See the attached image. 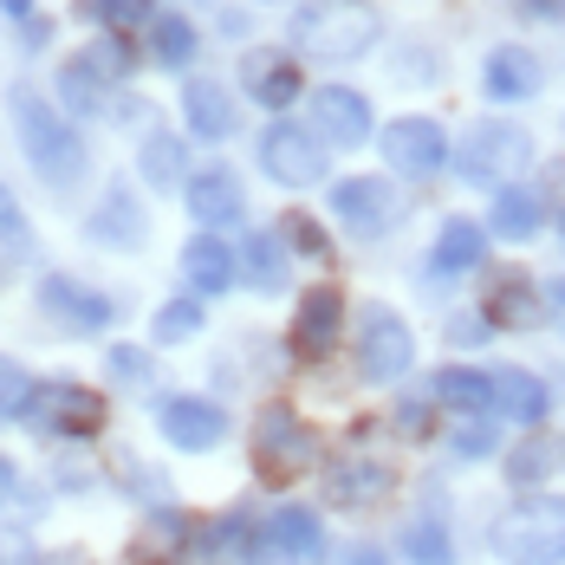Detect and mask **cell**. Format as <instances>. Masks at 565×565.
Instances as JSON below:
<instances>
[{"label": "cell", "instance_id": "8fae6325", "mask_svg": "<svg viewBox=\"0 0 565 565\" xmlns=\"http://www.w3.org/2000/svg\"><path fill=\"white\" fill-rule=\"evenodd\" d=\"M157 429H163V443L182 455H202L215 449L227 436V409L215 403V396H195V391H175L157 403Z\"/></svg>", "mask_w": 565, "mask_h": 565}, {"label": "cell", "instance_id": "b9f144b4", "mask_svg": "<svg viewBox=\"0 0 565 565\" xmlns=\"http://www.w3.org/2000/svg\"><path fill=\"white\" fill-rule=\"evenodd\" d=\"M391 429L403 436V443H423V436H429V403H396Z\"/></svg>", "mask_w": 565, "mask_h": 565}, {"label": "cell", "instance_id": "74e56055", "mask_svg": "<svg viewBox=\"0 0 565 565\" xmlns=\"http://www.w3.org/2000/svg\"><path fill=\"white\" fill-rule=\"evenodd\" d=\"M449 449L461 461H481V455H494V416H461V429L449 436Z\"/></svg>", "mask_w": 565, "mask_h": 565}, {"label": "cell", "instance_id": "2e32d148", "mask_svg": "<svg viewBox=\"0 0 565 565\" xmlns=\"http://www.w3.org/2000/svg\"><path fill=\"white\" fill-rule=\"evenodd\" d=\"M195 540H202V520L182 508H163V513H150L143 533L130 540V565H189Z\"/></svg>", "mask_w": 565, "mask_h": 565}, {"label": "cell", "instance_id": "816d5d0a", "mask_svg": "<svg viewBox=\"0 0 565 565\" xmlns=\"http://www.w3.org/2000/svg\"><path fill=\"white\" fill-rule=\"evenodd\" d=\"M13 488H20V475H13V461L0 455V494H13Z\"/></svg>", "mask_w": 565, "mask_h": 565}, {"label": "cell", "instance_id": "f1b7e54d", "mask_svg": "<svg viewBox=\"0 0 565 565\" xmlns=\"http://www.w3.org/2000/svg\"><path fill=\"white\" fill-rule=\"evenodd\" d=\"M436 403H449L455 416H494V377L449 364V371H436Z\"/></svg>", "mask_w": 565, "mask_h": 565}, {"label": "cell", "instance_id": "7bdbcfd3", "mask_svg": "<svg viewBox=\"0 0 565 565\" xmlns=\"http://www.w3.org/2000/svg\"><path fill=\"white\" fill-rule=\"evenodd\" d=\"M0 241H7V254H26L33 241H26V222H20V209H13V195L0 189Z\"/></svg>", "mask_w": 565, "mask_h": 565}, {"label": "cell", "instance_id": "681fc988", "mask_svg": "<svg viewBox=\"0 0 565 565\" xmlns=\"http://www.w3.org/2000/svg\"><path fill=\"white\" fill-rule=\"evenodd\" d=\"M0 13H7V20H20V26H26V20H33V0H0Z\"/></svg>", "mask_w": 565, "mask_h": 565}, {"label": "cell", "instance_id": "7dc6e473", "mask_svg": "<svg viewBox=\"0 0 565 565\" xmlns=\"http://www.w3.org/2000/svg\"><path fill=\"white\" fill-rule=\"evenodd\" d=\"M526 20H540V26H553V20H565V0H513Z\"/></svg>", "mask_w": 565, "mask_h": 565}, {"label": "cell", "instance_id": "4dcf8cb0", "mask_svg": "<svg viewBox=\"0 0 565 565\" xmlns=\"http://www.w3.org/2000/svg\"><path fill=\"white\" fill-rule=\"evenodd\" d=\"M403 559L409 565H455V533L443 513H416L403 526Z\"/></svg>", "mask_w": 565, "mask_h": 565}, {"label": "cell", "instance_id": "8d00e7d4", "mask_svg": "<svg viewBox=\"0 0 565 565\" xmlns=\"http://www.w3.org/2000/svg\"><path fill=\"white\" fill-rule=\"evenodd\" d=\"M26 396H33V377L13 358H0V423H20L26 416Z\"/></svg>", "mask_w": 565, "mask_h": 565}, {"label": "cell", "instance_id": "e0dca14e", "mask_svg": "<svg viewBox=\"0 0 565 565\" xmlns=\"http://www.w3.org/2000/svg\"><path fill=\"white\" fill-rule=\"evenodd\" d=\"M241 78H247V98H254V105H267V111L299 105V53L254 46V53H241Z\"/></svg>", "mask_w": 565, "mask_h": 565}, {"label": "cell", "instance_id": "836d02e7", "mask_svg": "<svg viewBox=\"0 0 565 565\" xmlns=\"http://www.w3.org/2000/svg\"><path fill=\"white\" fill-rule=\"evenodd\" d=\"M150 53H157V65L182 72V65L195 58V26H189L182 13H157V26H150Z\"/></svg>", "mask_w": 565, "mask_h": 565}, {"label": "cell", "instance_id": "9a60e30c", "mask_svg": "<svg viewBox=\"0 0 565 565\" xmlns=\"http://www.w3.org/2000/svg\"><path fill=\"white\" fill-rule=\"evenodd\" d=\"M306 111H312V130H319L332 150H358V143L377 130V124H371V98L351 92V85H319Z\"/></svg>", "mask_w": 565, "mask_h": 565}, {"label": "cell", "instance_id": "ab89813d", "mask_svg": "<svg viewBox=\"0 0 565 565\" xmlns=\"http://www.w3.org/2000/svg\"><path fill=\"white\" fill-rule=\"evenodd\" d=\"M111 377L137 391V384H150V377H157V364H150V358H143L137 344H111Z\"/></svg>", "mask_w": 565, "mask_h": 565}, {"label": "cell", "instance_id": "4316f807", "mask_svg": "<svg viewBox=\"0 0 565 565\" xmlns=\"http://www.w3.org/2000/svg\"><path fill=\"white\" fill-rule=\"evenodd\" d=\"M137 170L150 189H189V157H182V137L175 130H150L143 150H137Z\"/></svg>", "mask_w": 565, "mask_h": 565}, {"label": "cell", "instance_id": "f35d334b", "mask_svg": "<svg viewBox=\"0 0 565 565\" xmlns=\"http://www.w3.org/2000/svg\"><path fill=\"white\" fill-rule=\"evenodd\" d=\"M286 241H292L306 260H332V241H326V227L312 222L306 209H292V215H286Z\"/></svg>", "mask_w": 565, "mask_h": 565}, {"label": "cell", "instance_id": "c3c4849f", "mask_svg": "<svg viewBox=\"0 0 565 565\" xmlns=\"http://www.w3.org/2000/svg\"><path fill=\"white\" fill-rule=\"evenodd\" d=\"M488 332H494L488 319H455V326H449V344H481Z\"/></svg>", "mask_w": 565, "mask_h": 565}, {"label": "cell", "instance_id": "5bb4252c", "mask_svg": "<svg viewBox=\"0 0 565 565\" xmlns=\"http://www.w3.org/2000/svg\"><path fill=\"white\" fill-rule=\"evenodd\" d=\"M319 488H326V508L364 513L396 488V468L371 461V455H344V461H332V468H319Z\"/></svg>", "mask_w": 565, "mask_h": 565}, {"label": "cell", "instance_id": "603a6c76", "mask_svg": "<svg viewBox=\"0 0 565 565\" xmlns=\"http://www.w3.org/2000/svg\"><path fill=\"white\" fill-rule=\"evenodd\" d=\"M85 234H92V241H111V247H143L150 222H143V209H137L130 182H111V189H105V209L85 222Z\"/></svg>", "mask_w": 565, "mask_h": 565}, {"label": "cell", "instance_id": "60d3db41", "mask_svg": "<svg viewBox=\"0 0 565 565\" xmlns=\"http://www.w3.org/2000/svg\"><path fill=\"white\" fill-rule=\"evenodd\" d=\"M85 13H98V20L117 33V26H137V20L150 13V0H85Z\"/></svg>", "mask_w": 565, "mask_h": 565}, {"label": "cell", "instance_id": "7a4b0ae2", "mask_svg": "<svg viewBox=\"0 0 565 565\" xmlns=\"http://www.w3.org/2000/svg\"><path fill=\"white\" fill-rule=\"evenodd\" d=\"M13 130H20V150L26 163L40 170V182L72 189L85 175V137L58 117V105H46L33 85H13Z\"/></svg>", "mask_w": 565, "mask_h": 565}, {"label": "cell", "instance_id": "484cf974", "mask_svg": "<svg viewBox=\"0 0 565 565\" xmlns=\"http://www.w3.org/2000/svg\"><path fill=\"white\" fill-rule=\"evenodd\" d=\"M436 274H475L481 260H488V234L468 222V215H449L443 222V234H436Z\"/></svg>", "mask_w": 565, "mask_h": 565}, {"label": "cell", "instance_id": "cb8c5ba5", "mask_svg": "<svg viewBox=\"0 0 565 565\" xmlns=\"http://www.w3.org/2000/svg\"><path fill=\"white\" fill-rule=\"evenodd\" d=\"M488 326H540L546 319V292L526 280V274H501V280L488 286Z\"/></svg>", "mask_w": 565, "mask_h": 565}, {"label": "cell", "instance_id": "30bf717a", "mask_svg": "<svg viewBox=\"0 0 565 565\" xmlns=\"http://www.w3.org/2000/svg\"><path fill=\"white\" fill-rule=\"evenodd\" d=\"M384 157H391L396 175H409V182H429V175H443L455 163L449 150V130L436 124V117H396L391 130H384Z\"/></svg>", "mask_w": 565, "mask_h": 565}, {"label": "cell", "instance_id": "44dd1931", "mask_svg": "<svg viewBox=\"0 0 565 565\" xmlns=\"http://www.w3.org/2000/svg\"><path fill=\"white\" fill-rule=\"evenodd\" d=\"M182 274L195 286V299H215V292H227V286L241 280V254L227 247L222 234H195L182 247Z\"/></svg>", "mask_w": 565, "mask_h": 565}, {"label": "cell", "instance_id": "e575fe53", "mask_svg": "<svg viewBox=\"0 0 565 565\" xmlns=\"http://www.w3.org/2000/svg\"><path fill=\"white\" fill-rule=\"evenodd\" d=\"M202 299H170V306H157V319H150V332H157V344H182L202 332Z\"/></svg>", "mask_w": 565, "mask_h": 565}, {"label": "cell", "instance_id": "ee69618b", "mask_svg": "<svg viewBox=\"0 0 565 565\" xmlns=\"http://www.w3.org/2000/svg\"><path fill=\"white\" fill-rule=\"evenodd\" d=\"M0 565H40L33 540H26L20 526H0Z\"/></svg>", "mask_w": 565, "mask_h": 565}, {"label": "cell", "instance_id": "f907efd6", "mask_svg": "<svg viewBox=\"0 0 565 565\" xmlns=\"http://www.w3.org/2000/svg\"><path fill=\"white\" fill-rule=\"evenodd\" d=\"M546 312H559L565 319V280H546Z\"/></svg>", "mask_w": 565, "mask_h": 565}, {"label": "cell", "instance_id": "ffe728a7", "mask_svg": "<svg viewBox=\"0 0 565 565\" xmlns=\"http://www.w3.org/2000/svg\"><path fill=\"white\" fill-rule=\"evenodd\" d=\"M182 124H189V137L222 143V137H234L241 111H234L227 85H215V78H189V85H182Z\"/></svg>", "mask_w": 565, "mask_h": 565}, {"label": "cell", "instance_id": "d6a6232c", "mask_svg": "<svg viewBox=\"0 0 565 565\" xmlns=\"http://www.w3.org/2000/svg\"><path fill=\"white\" fill-rule=\"evenodd\" d=\"M105 92H111V78H98L85 58H72V65H58V98H65V111L78 117H98L105 111Z\"/></svg>", "mask_w": 565, "mask_h": 565}, {"label": "cell", "instance_id": "277c9868", "mask_svg": "<svg viewBox=\"0 0 565 565\" xmlns=\"http://www.w3.org/2000/svg\"><path fill=\"white\" fill-rule=\"evenodd\" d=\"M105 416H111L105 391H92V384H78V377H46V384H33L20 423H26L33 436H46V443H92V436L105 429Z\"/></svg>", "mask_w": 565, "mask_h": 565}, {"label": "cell", "instance_id": "8992f818", "mask_svg": "<svg viewBox=\"0 0 565 565\" xmlns=\"http://www.w3.org/2000/svg\"><path fill=\"white\" fill-rule=\"evenodd\" d=\"M494 553L508 565H559L565 559V501L559 494H520L494 520Z\"/></svg>", "mask_w": 565, "mask_h": 565}, {"label": "cell", "instance_id": "1f68e13d", "mask_svg": "<svg viewBox=\"0 0 565 565\" xmlns=\"http://www.w3.org/2000/svg\"><path fill=\"white\" fill-rule=\"evenodd\" d=\"M559 455H565V443H546V436L533 429L526 443H513V449H508V468H501V475H508L513 488H540V481L553 475V461H559Z\"/></svg>", "mask_w": 565, "mask_h": 565}, {"label": "cell", "instance_id": "f5cc1de1", "mask_svg": "<svg viewBox=\"0 0 565 565\" xmlns=\"http://www.w3.org/2000/svg\"><path fill=\"white\" fill-rule=\"evenodd\" d=\"M254 7H286V0H254Z\"/></svg>", "mask_w": 565, "mask_h": 565}, {"label": "cell", "instance_id": "52a82bcc", "mask_svg": "<svg viewBox=\"0 0 565 565\" xmlns=\"http://www.w3.org/2000/svg\"><path fill=\"white\" fill-rule=\"evenodd\" d=\"M332 215L351 241H377L403 222V195L391 175H344V182H332Z\"/></svg>", "mask_w": 565, "mask_h": 565}, {"label": "cell", "instance_id": "4fadbf2b", "mask_svg": "<svg viewBox=\"0 0 565 565\" xmlns=\"http://www.w3.org/2000/svg\"><path fill=\"white\" fill-rule=\"evenodd\" d=\"M40 312H53L65 332H105L117 319V299L111 292H92L85 280H72V274H40Z\"/></svg>", "mask_w": 565, "mask_h": 565}, {"label": "cell", "instance_id": "f546056e", "mask_svg": "<svg viewBox=\"0 0 565 565\" xmlns=\"http://www.w3.org/2000/svg\"><path fill=\"white\" fill-rule=\"evenodd\" d=\"M267 540H274V546H286L299 565L326 553V526H319V513H312V508H280L274 520H267Z\"/></svg>", "mask_w": 565, "mask_h": 565}, {"label": "cell", "instance_id": "6da1fadb", "mask_svg": "<svg viewBox=\"0 0 565 565\" xmlns=\"http://www.w3.org/2000/svg\"><path fill=\"white\" fill-rule=\"evenodd\" d=\"M384 20L364 7V0H312L292 13V53L299 58H319V65H344V58H364L377 46Z\"/></svg>", "mask_w": 565, "mask_h": 565}, {"label": "cell", "instance_id": "83f0119b", "mask_svg": "<svg viewBox=\"0 0 565 565\" xmlns=\"http://www.w3.org/2000/svg\"><path fill=\"white\" fill-rule=\"evenodd\" d=\"M540 222H546V202L533 195V189H494V215H488V227L501 234V241H533L540 234Z\"/></svg>", "mask_w": 565, "mask_h": 565}, {"label": "cell", "instance_id": "ac0fdd59", "mask_svg": "<svg viewBox=\"0 0 565 565\" xmlns=\"http://www.w3.org/2000/svg\"><path fill=\"white\" fill-rule=\"evenodd\" d=\"M481 85H488V98H494V105H526V98H540L546 65L526 53V46H494L488 65H481Z\"/></svg>", "mask_w": 565, "mask_h": 565}, {"label": "cell", "instance_id": "d6986e66", "mask_svg": "<svg viewBox=\"0 0 565 565\" xmlns=\"http://www.w3.org/2000/svg\"><path fill=\"white\" fill-rule=\"evenodd\" d=\"M182 202H189V215L209 227H234V222H247V195H241V182L227 170H195L189 175V189H182Z\"/></svg>", "mask_w": 565, "mask_h": 565}, {"label": "cell", "instance_id": "d4e9b609", "mask_svg": "<svg viewBox=\"0 0 565 565\" xmlns=\"http://www.w3.org/2000/svg\"><path fill=\"white\" fill-rule=\"evenodd\" d=\"M241 280L254 286V292H286V234L254 227L241 241Z\"/></svg>", "mask_w": 565, "mask_h": 565}, {"label": "cell", "instance_id": "f6af8a7d", "mask_svg": "<svg viewBox=\"0 0 565 565\" xmlns=\"http://www.w3.org/2000/svg\"><path fill=\"white\" fill-rule=\"evenodd\" d=\"M332 565H391V559H384V546H371V540H351V546H339V553H332Z\"/></svg>", "mask_w": 565, "mask_h": 565}, {"label": "cell", "instance_id": "db71d44e", "mask_svg": "<svg viewBox=\"0 0 565 565\" xmlns=\"http://www.w3.org/2000/svg\"><path fill=\"white\" fill-rule=\"evenodd\" d=\"M559 241H565V215H559Z\"/></svg>", "mask_w": 565, "mask_h": 565}, {"label": "cell", "instance_id": "d590c367", "mask_svg": "<svg viewBox=\"0 0 565 565\" xmlns=\"http://www.w3.org/2000/svg\"><path fill=\"white\" fill-rule=\"evenodd\" d=\"M85 65H92L98 78H124L137 58H130V40H124V33H98V40L85 46Z\"/></svg>", "mask_w": 565, "mask_h": 565}, {"label": "cell", "instance_id": "5b68a950", "mask_svg": "<svg viewBox=\"0 0 565 565\" xmlns=\"http://www.w3.org/2000/svg\"><path fill=\"white\" fill-rule=\"evenodd\" d=\"M526 163H533V137L520 124H508V117H481L455 143V175L475 182V189H513V175Z\"/></svg>", "mask_w": 565, "mask_h": 565}, {"label": "cell", "instance_id": "7402d4cb", "mask_svg": "<svg viewBox=\"0 0 565 565\" xmlns=\"http://www.w3.org/2000/svg\"><path fill=\"white\" fill-rule=\"evenodd\" d=\"M546 409H553V391H546L533 371H520V364L494 371V416H508V423H520V429H540Z\"/></svg>", "mask_w": 565, "mask_h": 565}, {"label": "cell", "instance_id": "bcb514c9", "mask_svg": "<svg viewBox=\"0 0 565 565\" xmlns=\"http://www.w3.org/2000/svg\"><path fill=\"white\" fill-rule=\"evenodd\" d=\"M234 565H299V559H292L286 546H274V540H254V546H247Z\"/></svg>", "mask_w": 565, "mask_h": 565}, {"label": "cell", "instance_id": "9c48e42d", "mask_svg": "<svg viewBox=\"0 0 565 565\" xmlns=\"http://www.w3.org/2000/svg\"><path fill=\"white\" fill-rule=\"evenodd\" d=\"M358 364H364L371 384H396V377H409V364H416V339H409V326L396 319L391 306H364V319H358Z\"/></svg>", "mask_w": 565, "mask_h": 565}, {"label": "cell", "instance_id": "7c38bea8", "mask_svg": "<svg viewBox=\"0 0 565 565\" xmlns=\"http://www.w3.org/2000/svg\"><path fill=\"white\" fill-rule=\"evenodd\" d=\"M344 339V292L339 286H306L299 312H292V351L306 364H326Z\"/></svg>", "mask_w": 565, "mask_h": 565}, {"label": "cell", "instance_id": "3957f363", "mask_svg": "<svg viewBox=\"0 0 565 565\" xmlns=\"http://www.w3.org/2000/svg\"><path fill=\"white\" fill-rule=\"evenodd\" d=\"M254 468H260L267 488H286V481L326 468V443H319V429H312L299 409L267 403V409L254 416Z\"/></svg>", "mask_w": 565, "mask_h": 565}, {"label": "cell", "instance_id": "ba28073f", "mask_svg": "<svg viewBox=\"0 0 565 565\" xmlns=\"http://www.w3.org/2000/svg\"><path fill=\"white\" fill-rule=\"evenodd\" d=\"M332 143L319 137V130H299V124H274L267 137H260V170L274 175L280 189H312L319 175L332 170V157H326Z\"/></svg>", "mask_w": 565, "mask_h": 565}]
</instances>
